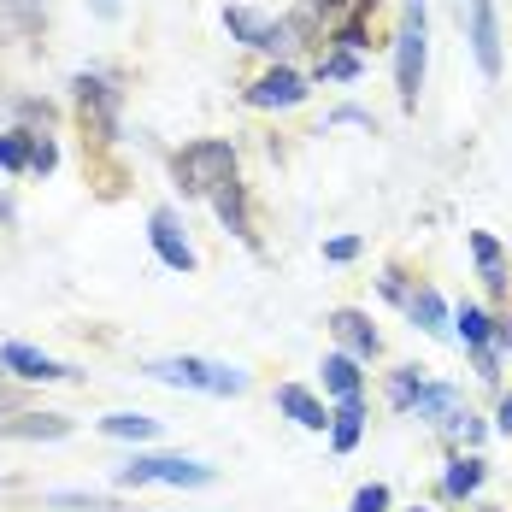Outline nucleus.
Wrapping results in <instances>:
<instances>
[{
	"instance_id": "nucleus-7",
	"label": "nucleus",
	"mask_w": 512,
	"mask_h": 512,
	"mask_svg": "<svg viewBox=\"0 0 512 512\" xmlns=\"http://www.w3.org/2000/svg\"><path fill=\"white\" fill-rule=\"evenodd\" d=\"M148 242H154V254L165 271H177V277H189L201 259H195V248H189V236H183V224H177V212L171 206H154L148 212Z\"/></svg>"
},
{
	"instance_id": "nucleus-37",
	"label": "nucleus",
	"mask_w": 512,
	"mask_h": 512,
	"mask_svg": "<svg viewBox=\"0 0 512 512\" xmlns=\"http://www.w3.org/2000/svg\"><path fill=\"white\" fill-rule=\"evenodd\" d=\"M483 512H495V507H483Z\"/></svg>"
},
{
	"instance_id": "nucleus-11",
	"label": "nucleus",
	"mask_w": 512,
	"mask_h": 512,
	"mask_svg": "<svg viewBox=\"0 0 512 512\" xmlns=\"http://www.w3.org/2000/svg\"><path fill=\"white\" fill-rule=\"evenodd\" d=\"M77 424L65 412H18V418H0V442H65Z\"/></svg>"
},
{
	"instance_id": "nucleus-25",
	"label": "nucleus",
	"mask_w": 512,
	"mask_h": 512,
	"mask_svg": "<svg viewBox=\"0 0 512 512\" xmlns=\"http://www.w3.org/2000/svg\"><path fill=\"white\" fill-rule=\"evenodd\" d=\"M30 142H36V130H6L0 136V171H30Z\"/></svg>"
},
{
	"instance_id": "nucleus-5",
	"label": "nucleus",
	"mask_w": 512,
	"mask_h": 512,
	"mask_svg": "<svg viewBox=\"0 0 512 512\" xmlns=\"http://www.w3.org/2000/svg\"><path fill=\"white\" fill-rule=\"evenodd\" d=\"M224 30H230L242 48L265 53V59H277V65H283L289 48H301L295 30H289V18H265V12H254V6H224Z\"/></svg>"
},
{
	"instance_id": "nucleus-32",
	"label": "nucleus",
	"mask_w": 512,
	"mask_h": 512,
	"mask_svg": "<svg viewBox=\"0 0 512 512\" xmlns=\"http://www.w3.org/2000/svg\"><path fill=\"white\" fill-rule=\"evenodd\" d=\"M489 348H495V354H512V312H501V318H495V330H489Z\"/></svg>"
},
{
	"instance_id": "nucleus-17",
	"label": "nucleus",
	"mask_w": 512,
	"mask_h": 512,
	"mask_svg": "<svg viewBox=\"0 0 512 512\" xmlns=\"http://www.w3.org/2000/svg\"><path fill=\"white\" fill-rule=\"evenodd\" d=\"M359 436H365V395H348L330 407V448L336 454H354Z\"/></svg>"
},
{
	"instance_id": "nucleus-26",
	"label": "nucleus",
	"mask_w": 512,
	"mask_h": 512,
	"mask_svg": "<svg viewBox=\"0 0 512 512\" xmlns=\"http://www.w3.org/2000/svg\"><path fill=\"white\" fill-rule=\"evenodd\" d=\"M53 507L65 512H118V501L112 495H77V489H59V495H48Z\"/></svg>"
},
{
	"instance_id": "nucleus-38",
	"label": "nucleus",
	"mask_w": 512,
	"mask_h": 512,
	"mask_svg": "<svg viewBox=\"0 0 512 512\" xmlns=\"http://www.w3.org/2000/svg\"><path fill=\"white\" fill-rule=\"evenodd\" d=\"M0 401H6V395H0Z\"/></svg>"
},
{
	"instance_id": "nucleus-2",
	"label": "nucleus",
	"mask_w": 512,
	"mask_h": 512,
	"mask_svg": "<svg viewBox=\"0 0 512 512\" xmlns=\"http://www.w3.org/2000/svg\"><path fill=\"white\" fill-rule=\"evenodd\" d=\"M154 383L171 389H195V395H248V371L224 365V359H201V354H171V359H148L142 365Z\"/></svg>"
},
{
	"instance_id": "nucleus-8",
	"label": "nucleus",
	"mask_w": 512,
	"mask_h": 512,
	"mask_svg": "<svg viewBox=\"0 0 512 512\" xmlns=\"http://www.w3.org/2000/svg\"><path fill=\"white\" fill-rule=\"evenodd\" d=\"M301 101H307V77L295 65H265L248 83V106L254 112H283V106H301Z\"/></svg>"
},
{
	"instance_id": "nucleus-16",
	"label": "nucleus",
	"mask_w": 512,
	"mask_h": 512,
	"mask_svg": "<svg viewBox=\"0 0 512 512\" xmlns=\"http://www.w3.org/2000/svg\"><path fill=\"white\" fill-rule=\"evenodd\" d=\"M465 242H471V259H477V277H483V289H489V295H507V248H501L489 230H471Z\"/></svg>"
},
{
	"instance_id": "nucleus-14",
	"label": "nucleus",
	"mask_w": 512,
	"mask_h": 512,
	"mask_svg": "<svg viewBox=\"0 0 512 512\" xmlns=\"http://www.w3.org/2000/svg\"><path fill=\"white\" fill-rule=\"evenodd\" d=\"M277 412H289L301 430H312V436H324L330 430V407L312 395V389H301V383H277Z\"/></svg>"
},
{
	"instance_id": "nucleus-12",
	"label": "nucleus",
	"mask_w": 512,
	"mask_h": 512,
	"mask_svg": "<svg viewBox=\"0 0 512 512\" xmlns=\"http://www.w3.org/2000/svg\"><path fill=\"white\" fill-rule=\"evenodd\" d=\"M324 324H330V336H336V342H342V348H348L354 359H377V354H383V336L371 330V318H365V312L336 307L330 318H324Z\"/></svg>"
},
{
	"instance_id": "nucleus-31",
	"label": "nucleus",
	"mask_w": 512,
	"mask_h": 512,
	"mask_svg": "<svg viewBox=\"0 0 512 512\" xmlns=\"http://www.w3.org/2000/svg\"><path fill=\"white\" fill-rule=\"evenodd\" d=\"M471 365H477V377H483V383H495V377H501V354H495V348H471Z\"/></svg>"
},
{
	"instance_id": "nucleus-29",
	"label": "nucleus",
	"mask_w": 512,
	"mask_h": 512,
	"mask_svg": "<svg viewBox=\"0 0 512 512\" xmlns=\"http://www.w3.org/2000/svg\"><path fill=\"white\" fill-rule=\"evenodd\" d=\"M348 512H389V483H365V489H354Z\"/></svg>"
},
{
	"instance_id": "nucleus-13",
	"label": "nucleus",
	"mask_w": 512,
	"mask_h": 512,
	"mask_svg": "<svg viewBox=\"0 0 512 512\" xmlns=\"http://www.w3.org/2000/svg\"><path fill=\"white\" fill-rule=\"evenodd\" d=\"M212 212H218V224H224L236 242L254 248V212H248V183H242V177H230V183L212 195Z\"/></svg>"
},
{
	"instance_id": "nucleus-15",
	"label": "nucleus",
	"mask_w": 512,
	"mask_h": 512,
	"mask_svg": "<svg viewBox=\"0 0 512 512\" xmlns=\"http://www.w3.org/2000/svg\"><path fill=\"white\" fill-rule=\"evenodd\" d=\"M401 312H407V318L418 324V330H424V336H436V342H442V336H448V324H454L448 301H442L430 283H412V295H407V307H401Z\"/></svg>"
},
{
	"instance_id": "nucleus-18",
	"label": "nucleus",
	"mask_w": 512,
	"mask_h": 512,
	"mask_svg": "<svg viewBox=\"0 0 512 512\" xmlns=\"http://www.w3.org/2000/svg\"><path fill=\"white\" fill-rule=\"evenodd\" d=\"M324 395H336V401H348V395H365V371H359V359L348 354V348L324 354Z\"/></svg>"
},
{
	"instance_id": "nucleus-20",
	"label": "nucleus",
	"mask_w": 512,
	"mask_h": 512,
	"mask_svg": "<svg viewBox=\"0 0 512 512\" xmlns=\"http://www.w3.org/2000/svg\"><path fill=\"white\" fill-rule=\"evenodd\" d=\"M101 436H112V442H154L159 436V418H148V412H106L101 418Z\"/></svg>"
},
{
	"instance_id": "nucleus-34",
	"label": "nucleus",
	"mask_w": 512,
	"mask_h": 512,
	"mask_svg": "<svg viewBox=\"0 0 512 512\" xmlns=\"http://www.w3.org/2000/svg\"><path fill=\"white\" fill-rule=\"evenodd\" d=\"M330 124H365V130H371V112H365V106H336Z\"/></svg>"
},
{
	"instance_id": "nucleus-23",
	"label": "nucleus",
	"mask_w": 512,
	"mask_h": 512,
	"mask_svg": "<svg viewBox=\"0 0 512 512\" xmlns=\"http://www.w3.org/2000/svg\"><path fill=\"white\" fill-rule=\"evenodd\" d=\"M454 324H460V342H465V348H489V330H495V318L477 307V301H465V307L454 312Z\"/></svg>"
},
{
	"instance_id": "nucleus-3",
	"label": "nucleus",
	"mask_w": 512,
	"mask_h": 512,
	"mask_svg": "<svg viewBox=\"0 0 512 512\" xmlns=\"http://www.w3.org/2000/svg\"><path fill=\"white\" fill-rule=\"evenodd\" d=\"M424 65H430V12H424V0H407L401 30H395V95H401L407 112L418 106Z\"/></svg>"
},
{
	"instance_id": "nucleus-35",
	"label": "nucleus",
	"mask_w": 512,
	"mask_h": 512,
	"mask_svg": "<svg viewBox=\"0 0 512 512\" xmlns=\"http://www.w3.org/2000/svg\"><path fill=\"white\" fill-rule=\"evenodd\" d=\"M495 430H501V436H512V395L501 401V412H495Z\"/></svg>"
},
{
	"instance_id": "nucleus-9",
	"label": "nucleus",
	"mask_w": 512,
	"mask_h": 512,
	"mask_svg": "<svg viewBox=\"0 0 512 512\" xmlns=\"http://www.w3.org/2000/svg\"><path fill=\"white\" fill-rule=\"evenodd\" d=\"M0 371H12L18 383H71L77 377L71 365H59L53 354L30 348V342H0Z\"/></svg>"
},
{
	"instance_id": "nucleus-1",
	"label": "nucleus",
	"mask_w": 512,
	"mask_h": 512,
	"mask_svg": "<svg viewBox=\"0 0 512 512\" xmlns=\"http://www.w3.org/2000/svg\"><path fill=\"white\" fill-rule=\"evenodd\" d=\"M171 177L183 189V201H212L230 177H236V148L224 136H206V142H189L171 154Z\"/></svg>"
},
{
	"instance_id": "nucleus-33",
	"label": "nucleus",
	"mask_w": 512,
	"mask_h": 512,
	"mask_svg": "<svg viewBox=\"0 0 512 512\" xmlns=\"http://www.w3.org/2000/svg\"><path fill=\"white\" fill-rule=\"evenodd\" d=\"M36 6H42V0H0V12H6V18H18V24H30V18H36Z\"/></svg>"
},
{
	"instance_id": "nucleus-4",
	"label": "nucleus",
	"mask_w": 512,
	"mask_h": 512,
	"mask_svg": "<svg viewBox=\"0 0 512 512\" xmlns=\"http://www.w3.org/2000/svg\"><path fill=\"white\" fill-rule=\"evenodd\" d=\"M118 489H148V483H165V489H206L218 483V465L183 460V454H130V460L112 471Z\"/></svg>"
},
{
	"instance_id": "nucleus-22",
	"label": "nucleus",
	"mask_w": 512,
	"mask_h": 512,
	"mask_svg": "<svg viewBox=\"0 0 512 512\" xmlns=\"http://www.w3.org/2000/svg\"><path fill=\"white\" fill-rule=\"evenodd\" d=\"M454 407H460V389H454V383H424L412 412H418V418H430V424H442Z\"/></svg>"
},
{
	"instance_id": "nucleus-24",
	"label": "nucleus",
	"mask_w": 512,
	"mask_h": 512,
	"mask_svg": "<svg viewBox=\"0 0 512 512\" xmlns=\"http://www.w3.org/2000/svg\"><path fill=\"white\" fill-rule=\"evenodd\" d=\"M418 389H424L418 365H401V371L389 377V407H395V412H412V407H418Z\"/></svg>"
},
{
	"instance_id": "nucleus-28",
	"label": "nucleus",
	"mask_w": 512,
	"mask_h": 512,
	"mask_svg": "<svg viewBox=\"0 0 512 512\" xmlns=\"http://www.w3.org/2000/svg\"><path fill=\"white\" fill-rule=\"evenodd\" d=\"M30 171H36V177L59 171V142H53V136H36V142H30Z\"/></svg>"
},
{
	"instance_id": "nucleus-10",
	"label": "nucleus",
	"mask_w": 512,
	"mask_h": 512,
	"mask_svg": "<svg viewBox=\"0 0 512 512\" xmlns=\"http://www.w3.org/2000/svg\"><path fill=\"white\" fill-rule=\"evenodd\" d=\"M471 59L489 83H501V18H495V0H471Z\"/></svg>"
},
{
	"instance_id": "nucleus-21",
	"label": "nucleus",
	"mask_w": 512,
	"mask_h": 512,
	"mask_svg": "<svg viewBox=\"0 0 512 512\" xmlns=\"http://www.w3.org/2000/svg\"><path fill=\"white\" fill-rule=\"evenodd\" d=\"M359 71H365V59L348 53V48H324V53H318V65H312V77H318V83H354Z\"/></svg>"
},
{
	"instance_id": "nucleus-30",
	"label": "nucleus",
	"mask_w": 512,
	"mask_h": 512,
	"mask_svg": "<svg viewBox=\"0 0 512 512\" xmlns=\"http://www.w3.org/2000/svg\"><path fill=\"white\" fill-rule=\"evenodd\" d=\"M359 248H365L359 236H330V242H324V259H330V265H354Z\"/></svg>"
},
{
	"instance_id": "nucleus-6",
	"label": "nucleus",
	"mask_w": 512,
	"mask_h": 512,
	"mask_svg": "<svg viewBox=\"0 0 512 512\" xmlns=\"http://www.w3.org/2000/svg\"><path fill=\"white\" fill-rule=\"evenodd\" d=\"M77 112H83V124H89V136L95 142H118V112H124V89L101 77V71H83L77 83Z\"/></svg>"
},
{
	"instance_id": "nucleus-27",
	"label": "nucleus",
	"mask_w": 512,
	"mask_h": 512,
	"mask_svg": "<svg viewBox=\"0 0 512 512\" xmlns=\"http://www.w3.org/2000/svg\"><path fill=\"white\" fill-rule=\"evenodd\" d=\"M377 289H383V301H395V307H407V295H412V277L401 271V265H389V271L377 277Z\"/></svg>"
},
{
	"instance_id": "nucleus-36",
	"label": "nucleus",
	"mask_w": 512,
	"mask_h": 512,
	"mask_svg": "<svg viewBox=\"0 0 512 512\" xmlns=\"http://www.w3.org/2000/svg\"><path fill=\"white\" fill-rule=\"evenodd\" d=\"M412 512H430V507H412Z\"/></svg>"
},
{
	"instance_id": "nucleus-19",
	"label": "nucleus",
	"mask_w": 512,
	"mask_h": 512,
	"mask_svg": "<svg viewBox=\"0 0 512 512\" xmlns=\"http://www.w3.org/2000/svg\"><path fill=\"white\" fill-rule=\"evenodd\" d=\"M483 477H489L483 454H454L448 471H442V495H448V501H465V495H477V489H483Z\"/></svg>"
}]
</instances>
